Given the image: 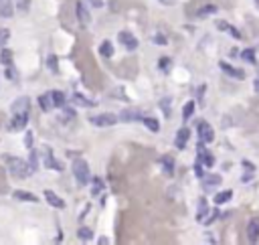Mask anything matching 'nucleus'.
Here are the masks:
<instances>
[{
    "instance_id": "obj_31",
    "label": "nucleus",
    "mask_w": 259,
    "mask_h": 245,
    "mask_svg": "<svg viewBox=\"0 0 259 245\" xmlns=\"http://www.w3.org/2000/svg\"><path fill=\"white\" fill-rule=\"evenodd\" d=\"M241 59L245 61V63H255V51L253 49H245V51H241Z\"/></svg>"
},
{
    "instance_id": "obj_11",
    "label": "nucleus",
    "mask_w": 259,
    "mask_h": 245,
    "mask_svg": "<svg viewBox=\"0 0 259 245\" xmlns=\"http://www.w3.org/2000/svg\"><path fill=\"white\" fill-rule=\"evenodd\" d=\"M15 0H0V17L3 19H11L15 15Z\"/></svg>"
},
{
    "instance_id": "obj_41",
    "label": "nucleus",
    "mask_w": 259,
    "mask_h": 245,
    "mask_svg": "<svg viewBox=\"0 0 259 245\" xmlns=\"http://www.w3.org/2000/svg\"><path fill=\"white\" fill-rule=\"evenodd\" d=\"M243 166H245V168H247V170H251V172H255V166H253V164H249V162H247V160H245V162H243ZM247 178H249V172H247V174H245V176H243V180H247Z\"/></svg>"
},
{
    "instance_id": "obj_23",
    "label": "nucleus",
    "mask_w": 259,
    "mask_h": 245,
    "mask_svg": "<svg viewBox=\"0 0 259 245\" xmlns=\"http://www.w3.org/2000/svg\"><path fill=\"white\" fill-rule=\"evenodd\" d=\"M45 166H47V168H53V170H63V162L55 160V158L51 156V152H47V158H45Z\"/></svg>"
},
{
    "instance_id": "obj_29",
    "label": "nucleus",
    "mask_w": 259,
    "mask_h": 245,
    "mask_svg": "<svg viewBox=\"0 0 259 245\" xmlns=\"http://www.w3.org/2000/svg\"><path fill=\"white\" fill-rule=\"evenodd\" d=\"M192 113H195V101H186L184 107H182V119L188 121L192 117Z\"/></svg>"
},
{
    "instance_id": "obj_34",
    "label": "nucleus",
    "mask_w": 259,
    "mask_h": 245,
    "mask_svg": "<svg viewBox=\"0 0 259 245\" xmlns=\"http://www.w3.org/2000/svg\"><path fill=\"white\" fill-rule=\"evenodd\" d=\"M9 39H11V31L0 27V47H5V45L9 43Z\"/></svg>"
},
{
    "instance_id": "obj_13",
    "label": "nucleus",
    "mask_w": 259,
    "mask_h": 245,
    "mask_svg": "<svg viewBox=\"0 0 259 245\" xmlns=\"http://www.w3.org/2000/svg\"><path fill=\"white\" fill-rule=\"evenodd\" d=\"M142 117H144V115H142L140 109H123V111L119 113V119H121V121H138V119L142 121Z\"/></svg>"
},
{
    "instance_id": "obj_26",
    "label": "nucleus",
    "mask_w": 259,
    "mask_h": 245,
    "mask_svg": "<svg viewBox=\"0 0 259 245\" xmlns=\"http://www.w3.org/2000/svg\"><path fill=\"white\" fill-rule=\"evenodd\" d=\"M77 237H79V241L87 243V241H91V239H93V231H91L89 227H81V229L77 231Z\"/></svg>"
},
{
    "instance_id": "obj_39",
    "label": "nucleus",
    "mask_w": 259,
    "mask_h": 245,
    "mask_svg": "<svg viewBox=\"0 0 259 245\" xmlns=\"http://www.w3.org/2000/svg\"><path fill=\"white\" fill-rule=\"evenodd\" d=\"M160 67H162V69L166 71L168 67H172V61H170L168 57H162V59H160Z\"/></svg>"
},
{
    "instance_id": "obj_17",
    "label": "nucleus",
    "mask_w": 259,
    "mask_h": 245,
    "mask_svg": "<svg viewBox=\"0 0 259 245\" xmlns=\"http://www.w3.org/2000/svg\"><path fill=\"white\" fill-rule=\"evenodd\" d=\"M160 166H162V170H164V174H172L174 172V158L172 156H162L160 158Z\"/></svg>"
},
{
    "instance_id": "obj_18",
    "label": "nucleus",
    "mask_w": 259,
    "mask_h": 245,
    "mask_svg": "<svg viewBox=\"0 0 259 245\" xmlns=\"http://www.w3.org/2000/svg\"><path fill=\"white\" fill-rule=\"evenodd\" d=\"M215 13H219V9H217L215 5H205V7H201V9L197 11V17H199V19H207V17H211V15H215Z\"/></svg>"
},
{
    "instance_id": "obj_16",
    "label": "nucleus",
    "mask_w": 259,
    "mask_h": 245,
    "mask_svg": "<svg viewBox=\"0 0 259 245\" xmlns=\"http://www.w3.org/2000/svg\"><path fill=\"white\" fill-rule=\"evenodd\" d=\"M39 105H41V109H43V111H51V109H55V103H53V95H51V91H47L45 95H41V97H39Z\"/></svg>"
},
{
    "instance_id": "obj_36",
    "label": "nucleus",
    "mask_w": 259,
    "mask_h": 245,
    "mask_svg": "<svg viewBox=\"0 0 259 245\" xmlns=\"http://www.w3.org/2000/svg\"><path fill=\"white\" fill-rule=\"evenodd\" d=\"M29 164H31V168H33V170H37V168H39V154H37L35 150H31V156H29Z\"/></svg>"
},
{
    "instance_id": "obj_40",
    "label": "nucleus",
    "mask_w": 259,
    "mask_h": 245,
    "mask_svg": "<svg viewBox=\"0 0 259 245\" xmlns=\"http://www.w3.org/2000/svg\"><path fill=\"white\" fill-rule=\"evenodd\" d=\"M154 43H156V45H160V47H164V45H166V37H162V35H154Z\"/></svg>"
},
{
    "instance_id": "obj_12",
    "label": "nucleus",
    "mask_w": 259,
    "mask_h": 245,
    "mask_svg": "<svg viewBox=\"0 0 259 245\" xmlns=\"http://www.w3.org/2000/svg\"><path fill=\"white\" fill-rule=\"evenodd\" d=\"M201 180H203V187H205L207 191H213V189H217V187L223 182V178H221L219 174H205Z\"/></svg>"
},
{
    "instance_id": "obj_47",
    "label": "nucleus",
    "mask_w": 259,
    "mask_h": 245,
    "mask_svg": "<svg viewBox=\"0 0 259 245\" xmlns=\"http://www.w3.org/2000/svg\"><path fill=\"white\" fill-rule=\"evenodd\" d=\"M205 89H207L205 85H201V87L197 89V97H199V101H203V95H205Z\"/></svg>"
},
{
    "instance_id": "obj_27",
    "label": "nucleus",
    "mask_w": 259,
    "mask_h": 245,
    "mask_svg": "<svg viewBox=\"0 0 259 245\" xmlns=\"http://www.w3.org/2000/svg\"><path fill=\"white\" fill-rule=\"evenodd\" d=\"M51 95H53V103H55V107H65V93L63 91H51Z\"/></svg>"
},
{
    "instance_id": "obj_44",
    "label": "nucleus",
    "mask_w": 259,
    "mask_h": 245,
    "mask_svg": "<svg viewBox=\"0 0 259 245\" xmlns=\"http://www.w3.org/2000/svg\"><path fill=\"white\" fill-rule=\"evenodd\" d=\"M217 217H219V211H215V213H213V215H211V217H209V219H207V221H205V225H213V223H215V219H217Z\"/></svg>"
},
{
    "instance_id": "obj_43",
    "label": "nucleus",
    "mask_w": 259,
    "mask_h": 245,
    "mask_svg": "<svg viewBox=\"0 0 259 245\" xmlns=\"http://www.w3.org/2000/svg\"><path fill=\"white\" fill-rule=\"evenodd\" d=\"M5 75H7V79H11V81H15V79H17V73H15L13 69H7V71H5Z\"/></svg>"
},
{
    "instance_id": "obj_9",
    "label": "nucleus",
    "mask_w": 259,
    "mask_h": 245,
    "mask_svg": "<svg viewBox=\"0 0 259 245\" xmlns=\"http://www.w3.org/2000/svg\"><path fill=\"white\" fill-rule=\"evenodd\" d=\"M247 241L249 243H257L259 241V217L249 219V223H247Z\"/></svg>"
},
{
    "instance_id": "obj_22",
    "label": "nucleus",
    "mask_w": 259,
    "mask_h": 245,
    "mask_svg": "<svg viewBox=\"0 0 259 245\" xmlns=\"http://www.w3.org/2000/svg\"><path fill=\"white\" fill-rule=\"evenodd\" d=\"M99 55H101V57H105V59L113 57V45H111L109 41H103V43L99 45Z\"/></svg>"
},
{
    "instance_id": "obj_25",
    "label": "nucleus",
    "mask_w": 259,
    "mask_h": 245,
    "mask_svg": "<svg viewBox=\"0 0 259 245\" xmlns=\"http://www.w3.org/2000/svg\"><path fill=\"white\" fill-rule=\"evenodd\" d=\"M207 213H209V203H207V199H201L199 201V211H197V221L201 223L203 217H207Z\"/></svg>"
},
{
    "instance_id": "obj_46",
    "label": "nucleus",
    "mask_w": 259,
    "mask_h": 245,
    "mask_svg": "<svg viewBox=\"0 0 259 245\" xmlns=\"http://www.w3.org/2000/svg\"><path fill=\"white\" fill-rule=\"evenodd\" d=\"M229 33H231L235 39H241V31H237L235 27H229Z\"/></svg>"
},
{
    "instance_id": "obj_3",
    "label": "nucleus",
    "mask_w": 259,
    "mask_h": 245,
    "mask_svg": "<svg viewBox=\"0 0 259 245\" xmlns=\"http://www.w3.org/2000/svg\"><path fill=\"white\" fill-rule=\"evenodd\" d=\"M117 119L119 117L115 113H99V115H91L89 117V121L97 128H111V126H115Z\"/></svg>"
},
{
    "instance_id": "obj_32",
    "label": "nucleus",
    "mask_w": 259,
    "mask_h": 245,
    "mask_svg": "<svg viewBox=\"0 0 259 245\" xmlns=\"http://www.w3.org/2000/svg\"><path fill=\"white\" fill-rule=\"evenodd\" d=\"M0 63L11 65V63H13V51H9V49H3V53H0Z\"/></svg>"
},
{
    "instance_id": "obj_50",
    "label": "nucleus",
    "mask_w": 259,
    "mask_h": 245,
    "mask_svg": "<svg viewBox=\"0 0 259 245\" xmlns=\"http://www.w3.org/2000/svg\"><path fill=\"white\" fill-rule=\"evenodd\" d=\"M97 243H99V245H107V243H109V239H107V237H99V239H97Z\"/></svg>"
},
{
    "instance_id": "obj_33",
    "label": "nucleus",
    "mask_w": 259,
    "mask_h": 245,
    "mask_svg": "<svg viewBox=\"0 0 259 245\" xmlns=\"http://www.w3.org/2000/svg\"><path fill=\"white\" fill-rule=\"evenodd\" d=\"M47 67H49L51 73H57V69H59V59H57L55 55H51V57L47 59Z\"/></svg>"
},
{
    "instance_id": "obj_37",
    "label": "nucleus",
    "mask_w": 259,
    "mask_h": 245,
    "mask_svg": "<svg viewBox=\"0 0 259 245\" xmlns=\"http://www.w3.org/2000/svg\"><path fill=\"white\" fill-rule=\"evenodd\" d=\"M101 191H103V182L99 178H93V191L91 193L97 197V195H101Z\"/></svg>"
},
{
    "instance_id": "obj_10",
    "label": "nucleus",
    "mask_w": 259,
    "mask_h": 245,
    "mask_svg": "<svg viewBox=\"0 0 259 245\" xmlns=\"http://www.w3.org/2000/svg\"><path fill=\"white\" fill-rule=\"evenodd\" d=\"M188 140H190V130L184 126V128H180V130L176 132L174 144H176V148H178V150H184V148H186V144H188Z\"/></svg>"
},
{
    "instance_id": "obj_1",
    "label": "nucleus",
    "mask_w": 259,
    "mask_h": 245,
    "mask_svg": "<svg viewBox=\"0 0 259 245\" xmlns=\"http://www.w3.org/2000/svg\"><path fill=\"white\" fill-rule=\"evenodd\" d=\"M3 160L5 164L9 166V172L15 176V178H29L35 170L31 168V164L19 156H13V154H3Z\"/></svg>"
},
{
    "instance_id": "obj_19",
    "label": "nucleus",
    "mask_w": 259,
    "mask_h": 245,
    "mask_svg": "<svg viewBox=\"0 0 259 245\" xmlns=\"http://www.w3.org/2000/svg\"><path fill=\"white\" fill-rule=\"evenodd\" d=\"M15 199L27 201V203H39V197H35L33 193H27V191H15Z\"/></svg>"
},
{
    "instance_id": "obj_51",
    "label": "nucleus",
    "mask_w": 259,
    "mask_h": 245,
    "mask_svg": "<svg viewBox=\"0 0 259 245\" xmlns=\"http://www.w3.org/2000/svg\"><path fill=\"white\" fill-rule=\"evenodd\" d=\"M253 89H255V93H259V79L253 81Z\"/></svg>"
},
{
    "instance_id": "obj_35",
    "label": "nucleus",
    "mask_w": 259,
    "mask_h": 245,
    "mask_svg": "<svg viewBox=\"0 0 259 245\" xmlns=\"http://www.w3.org/2000/svg\"><path fill=\"white\" fill-rule=\"evenodd\" d=\"M170 105H172V101H170L168 97H164V99L160 101V107H162V111H164L166 117H170Z\"/></svg>"
},
{
    "instance_id": "obj_38",
    "label": "nucleus",
    "mask_w": 259,
    "mask_h": 245,
    "mask_svg": "<svg viewBox=\"0 0 259 245\" xmlns=\"http://www.w3.org/2000/svg\"><path fill=\"white\" fill-rule=\"evenodd\" d=\"M25 146H27L29 150H33V132H31V130L27 132V138H25Z\"/></svg>"
},
{
    "instance_id": "obj_5",
    "label": "nucleus",
    "mask_w": 259,
    "mask_h": 245,
    "mask_svg": "<svg viewBox=\"0 0 259 245\" xmlns=\"http://www.w3.org/2000/svg\"><path fill=\"white\" fill-rule=\"evenodd\" d=\"M197 132H199V140L203 144H211L215 140V132H213V126L209 124V121H199L197 124Z\"/></svg>"
},
{
    "instance_id": "obj_6",
    "label": "nucleus",
    "mask_w": 259,
    "mask_h": 245,
    "mask_svg": "<svg viewBox=\"0 0 259 245\" xmlns=\"http://www.w3.org/2000/svg\"><path fill=\"white\" fill-rule=\"evenodd\" d=\"M117 41L127 49V51H136L138 49V39L132 35V33H127V31H121V33H117Z\"/></svg>"
},
{
    "instance_id": "obj_24",
    "label": "nucleus",
    "mask_w": 259,
    "mask_h": 245,
    "mask_svg": "<svg viewBox=\"0 0 259 245\" xmlns=\"http://www.w3.org/2000/svg\"><path fill=\"white\" fill-rule=\"evenodd\" d=\"M231 197H233V191H223V193H217L215 195V205H225L227 201H231Z\"/></svg>"
},
{
    "instance_id": "obj_21",
    "label": "nucleus",
    "mask_w": 259,
    "mask_h": 245,
    "mask_svg": "<svg viewBox=\"0 0 259 245\" xmlns=\"http://www.w3.org/2000/svg\"><path fill=\"white\" fill-rule=\"evenodd\" d=\"M199 162L205 164V166H213V164H215V156H213L211 152H205V150L201 148V150H199Z\"/></svg>"
},
{
    "instance_id": "obj_20",
    "label": "nucleus",
    "mask_w": 259,
    "mask_h": 245,
    "mask_svg": "<svg viewBox=\"0 0 259 245\" xmlns=\"http://www.w3.org/2000/svg\"><path fill=\"white\" fill-rule=\"evenodd\" d=\"M142 124H144L150 132H154V134L160 132V124H158V119H156V117H146V115H144V117H142Z\"/></svg>"
},
{
    "instance_id": "obj_14",
    "label": "nucleus",
    "mask_w": 259,
    "mask_h": 245,
    "mask_svg": "<svg viewBox=\"0 0 259 245\" xmlns=\"http://www.w3.org/2000/svg\"><path fill=\"white\" fill-rule=\"evenodd\" d=\"M75 11H77V19H79V23H81L83 27L91 23V15H89V11H87V7H85L83 3H77Z\"/></svg>"
},
{
    "instance_id": "obj_45",
    "label": "nucleus",
    "mask_w": 259,
    "mask_h": 245,
    "mask_svg": "<svg viewBox=\"0 0 259 245\" xmlns=\"http://www.w3.org/2000/svg\"><path fill=\"white\" fill-rule=\"evenodd\" d=\"M217 27H219L221 31H229V27H231V25H229V23H225V21H219V23H217Z\"/></svg>"
},
{
    "instance_id": "obj_48",
    "label": "nucleus",
    "mask_w": 259,
    "mask_h": 245,
    "mask_svg": "<svg viewBox=\"0 0 259 245\" xmlns=\"http://www.w3.org/2000/svg\"><path fill=\"white\" fill-rule=\"evenodd\" d=\"M87 3H89L91 7H95V9H101V7H103L101 0H87Z\"/></svg>"
},
{
    "instance_id": "obj_30",
    "label": "nucleus",
    "mask_w": 259,
    "mask_h": 245,
    "mask_svg": "<svg viewBox=\"0 0 259 245\" xmlns=\"http://www.w3.org/2000/svg\"><path fill=\"white\" fill-rule=\"evenodd\" d=\"M31 3H33V0H15L19 13H29L31 11Z\"/></svg>"
},
{
    "instance_id": "obj_2",
    "label": "nucleus",
    "mask_w": 259,
    "mask_h": 245,
    "mask_svg": "<svg viewBox=\"0 0 259 245\" xmlns=\"http://www.w3.org/2000/svg\"><path fill=\"white\" fill-rule=\"evenodd\" d=\"M73 176H75V180H77V185L79 187H85V185H89V180H91V172H89V164L83 160V158H77V160H73Z\"/></svg>"
},
{
    "instance_id": "obj_15",
    "label": "nucleus",
    "mask_w": 259,
    "mask_h": 245,
    "mask_svg": "<svg viewBox=\"0 0 259 245\" xmlns=\"http://www.w3.org/2000/svg\"><path fill=\"white\" fill-rule=\"evenodd\" d=\"M45 199H47V203H49L51 207H55V209H65V201H63L61 197H57L53 191H45Z\"/></svg>"
},
{
    "instance_id": "obj_4",
    "label": "nucleus",
    "mask_w": 259,
    "mask_h": 245,
    "mask_svg": "<svg viewBox=\"0 0 259 245\" xmlns=\"http://www.w3.org/2000/svg\"><path fill=\"white\" fill-rule=\"evenodd\" d=\"M27 124H29V111L27 113H17L7 124V130L9 132H25Z\"/></svg>"
},
{
    "instance_id": "obj_7",
    "label": "nucleus",
    "mask_w": 259,
    "mask_h": 245,
    "mask_svg": "<svg viewBox=\"0 0 259 245\" xmlns=\"http://www.w3.org/2000/svg\"><path fill=\"white\" fill-rule=\"evenodd\" d=\"M219 69H221L223 73H227L229 77H233V79H239V81L245 79V71H243V69H237V67L229 65V63H225V61H219Z\"/></svg>"
},
{
    "instance_id": "obj_8",
    "label": "nucleus",
    "mask_w": 259,
    "mask_h": 245,
    "mask_svg": "<svg viewBox=\"0 0 259 245\" xmlns=\"http://www.w3.org/2000/svg\"><path fill=\"white\" fill-rule=\"evenodd\" d=\"M29 107H31V99L27 97V95H21V97H17L15 101H13V105H11V111L17 115V113H27L29 111Z\"/></svg>"
},
{
    "instance_id": "obj_49",
    "label": "nucleus",
    "mask_w": 259,
    "mask_h": 245,
    "mask_svg": "<svg viewBox=\"0 0 259 245\" xmlns=\"http://www.w3.org/2000/svg\"><path fill=\"white\" fill-rule=\"evenodd\" d=\"M158 3H162L164 7H172V5H176V0H158Z\"/></svg>"
},
{
    "instance_id": "obj_42",
    "label": "nucleus",
    "mask_w": 259,
    "mask_h": 245,
    "mask_svg": "<svg viewBox=\"0 0 259 245\" xmlns=\"http://www.w3.org/2000/svg\"><path fill=\"white\" fill-rule=\"evenodd\" d=\"M195 172H197V176H199V178H203V176H205V170H203L201 162H197V164H195Z\"/></svg>"
},
{
    "instance_id": "obj_28",
    "label": "nucleus",
    "mask_w": 259,
    "mask_h": 245,
    "mask_svg": "<svg viewBox=\"0 0 259 245\" xmlns=\"http://www.w3.org/2000/svg\"><path fill=\"white\" fill-rule=\"evenodd\" d=\"M73 101L79 103V105H87V107H95V105H97L93 99H85L81 93H73Z\"/></svg>"
}]
</instances>
